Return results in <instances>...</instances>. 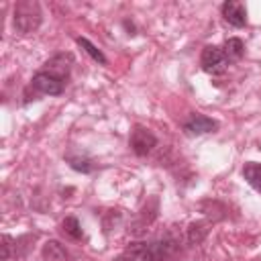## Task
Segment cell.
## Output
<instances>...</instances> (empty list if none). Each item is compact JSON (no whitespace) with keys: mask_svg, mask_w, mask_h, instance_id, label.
I'll use <instances>...</instances> for the list:
<instances>
[{"mask_svg":"<svg viewBox=\"0 0 261 261\" xmlns=\"http://www.w3.org/2000/svg\"><path fill=\"white\" fill-rule=\"evenodd\" d=\"M216 128H218V122L206 114H192L184 122V130L188 135H206V133H214Z\"/></svg>","mask_w":261,"mask_h":261,"instance_id":"9","label":"cell"},{"mask_svg":"<svg viewBox=\"0 0 261 261\" xmlns=\"http://www.w3.org/2000/svg\"><path fill=\"white\" fill-rule=\"evenodd\" d=\"M31 88L37 90L39 94H47V96H59L63 90H65V80L41 69L33 75L31 80Z\"/></svg>","mask_w":261,"mask_h":261,"instance_id":"4","label":"cell"},{"mask_svg":"<svg viewBox=\"0 0 261 261\" xmlns=\"http://www.w3.org/2000/svg\"><path fill=\"white\" fill-rule=\"evenodd\" d=\"M61 230H63L69 239H73V241H80V239L84 237L82 224H80V220H77L75 216H65L63 222H61Z\"/></svg>","mask_w":261,"mask_h":261,"instance_id":"16","label":"cell"},{"mask_svg":"<svg viewBox=\"0 0 261 261\" xmlns=\"http://www.w3.org/2000/svg\"><path fill=\"white\" fill-rule=\"evenodd\" d=\"M122 27L128 31V35H135V24H133V22H128V20H122Z\"/></svg>","mask_w":261,"mask_h":261,"instance_id":"19","label":"cell"},{"mask_svg":"<svg viewBox=\"0 0 261 261\" xmlns=\"http://www.w3.org/2000/svg\"><path fill=\"white\" fill-rule=\"evenodd\" d=\"M210 224L206 222V220H194V222H190L188 224V228H186V241H188V245H198V243H202L204 239H206V234H208V228Z\"/></svg>","mask_w":261,"mask_h":261,"instance_id":"11","label":"cell"},{"mask_svg":"<svg viewBox=\"0 0 261 261\" xmlns=\"http://www.w3.org/2000/svg\"><path fill=\"white\" fill-rule=\"evenodd\" d=\"M228 63H230V61L226 59V55H224L222 47H216V45H206V47L202 49V55H200V65H202V69H204L206 73H212V75L222 73V71L226 69V65H228Z\"/></svg>","mask_w":261,"mask_h":261,"instance_id":"3","label":"cell"},{"mask_svg":"<svg viewBox=\"0 0 261 261\" xmlns=\"http://www.w3.org/2000/svg\"><path fill=\"white\" fill-rule=\"evenodd\" d=\"M220 14H222V18H224L228 24H232V27H237V29H241V27L247 24V8H245V4L239 2V0H226V2L220 6Z\"/></svg>","mask_w":261,"mask_h":261,"instance_id":"6","label":"cell"},{"mask_svg":"<svg viewBox=\"0 0 261 261\" xmlns=\"http://www.w3.org/2000/svg\"><path fill=\"white\" fill-rule=\"evenodd\" d=\"M75 41H77V45H80V47H82V49H84V51H86V53H88L96 63H100V65H106V63H108L106 55H104V53H102L94 43H90L86 37H77Z\"/></svg>","mask_w":261,"mask_h":261,"instance_id":"15","label":"cell"},{"mask_svg":"<svg viewBox=\"0 0 261 261\" xmlns=\"http://www.w3.org/2000/svg\"><path fill=\"white\" fill-rule=\"evenodd\" d=\"M222 51H224V55H226L228 61H237V59L243 57V53H245V45H243V41H241L239 37H230V39L224 41Z\"/></svg>","mask_w":261,"mask_h":261,"instance_id":"13","label":"cell"},{"mask_svg":"<svg viewBox=\"0 0 261 261\" xmlns=\"http://www.w3.org/2000/svg\"><path fill=\"white\" fill-rule=\"evenodd\" d=\"M65 161L69 163L71 169H75L80 173H90V171L96 169V163L90 157H86V155H67Z\"/></svg>","mask_w":261,"mask_h":261,"instance_id":"14","label":"cell"},{"mask_svg":"<svg viewBox=\"0 0 261 261\" xmlns=\"http://www.w3.org/2000/svg\"><path fill=\"white\" fill-rule=\"evenodd\" d=\"M71 65H73V55L63 51V53H57L51 59H47L43 69L53 73V75H57V77H61V80H67V75L71 71Z\"/></svg>","mask_w":261,"mask_h":261,"instance_id":"7","label":"cell"},{"mask_svg":"<svg viewBox=\"0 0 261 261\" xmlns=\"http://www.w3.org/2000/svg\"><path fill=\"white\" fill-rule=\"evenodd\" d=\"M41 255H43V261H67V259H69L65 247H63L59 241H55V239H49V241L43 245Z\"/></svg>","mask_w":261,"mask_h":261,"instance_id":"10","label":"cell"},{"mask_svg":"<svg viewBox=\"0 0 261 261\" xmlns=\"http://www.w3.org/2000/svg\"><path fill=\"white\" fill-rule=\"evenodd\" d=\"M177 251H179V243L171 234H165L153 243H147L139 261H171Z\"/></svg>","mask_w":261,"mask_h":261,"instance_id":"2","label":"cell"},{"mask_svg":"<svg viewBox=\"0 0 261 261\" xmlns=\"http://www.w3.org/2000/svg\"><path fill=\"white\" fill-rule=\"evenodd\" d=\"M0 249H2V261H8V259H10V251H12V237L2 234V245H0Z\"/></svg>","mask_w":261,"mask_h":261,"instance_id":"18","label":"cell"},{"mask_svg":"<svg viewBox=\"0 0 261 261\" xmlns=\"http://www.w3.org/2000/svg\"><path fill=\"white\" fill-rule=\"evenodd\" d=\"M157 147V137L147 128V126H141L137 124L130 133V149L137 157H145L149 155L153 149Z\"/></svg>","mask_w":261,"mask_h":261,"instance_id":"5","label":"cell"},{"mask_svg":"<svg viewBox=\"0 0 261 261\" xmlns=\"http://www.w3.org/2000/svg\"><path fill=\"white\" fill-rule=\"evenodd\" d=\"M157 212H159V200L155 198V196H151L149 200H147V204L141 208V212H139V218L135 220V224H133V234H141L155 218H157Z\"/></svg>","mask_w":261,"mask_h":261,"instance_id":"8","label":"cell"},{"mask_svg":"<svg viewBox=\"0 0 261 261\" xmlns=\"http://www.w3.org/2000/svg\"><path fill=\"white\" fill-rule=\"evenodd\" d=\"M145 245H147V243H130L114 261H139V257H141Z\"/></svg>","mask_w":261,"mask_h":261,"instance_id":"17","label":"cell"},{"mask_svg":"<svg viewBox=\"0 0 261 261\" xmlns=\"http://www.w3.org/2000/svg\"><path fill=\"white\" fill-rule=\"evenodd\" d=\"M243 177H245V181H247L253 190L261 192V163H257V161L245 163V167H243Z\"/></svg>","mask_w":261,"mask_h":261,"instance_id":"12","label":"cell"},{"mask_svg":"<svg viewBox=\"0 0 261 261\" xmlns=\"http://www.w3.org/2000/svg\"><path fill=\"white\" fill-rule=\"evenodd\" d=\"M43 22V12L39 2L35 0H20L14 4L12 12V24L18 35H31L35 33Z\"/></svg>","mask_w":261,"mask_h":261,"instance_id":"1","label":"cell"}]
</instances>
